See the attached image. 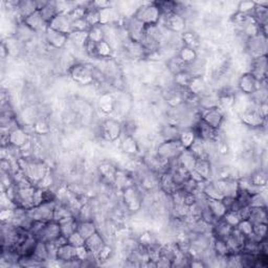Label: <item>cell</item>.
Wrapping results in <instances>:
<instances>
[{"label": "cell", "mask_w": 268, "mask_h": 268, "mask_svg": "<svg viewBox=\"0 0 268 268\" xmlns=\"http://www.w3.org/2000/svg\"><path fill=\"white\" fill-rule=\"evenodd\" d=\"M178 57L181 59V60L184 63L188 65V64H191V63H193L196 60V59L198 58V54L196 52V49L189 47V46H186V45H182L180 47V49H179Z\"/></svg>", "instance_id": "74e56055"}, {"label": "cell", "mask_w": 268, "mask_h": 268, "mask_svg": "<svg viewBox=\"0 0 268 268\" xmlns=\"http://www.w3.org/2000/svg\"><path fill=\"white\" fill-rule=\"evenodd\" d=\"M167 67L173 75H176L177 73L186 70L187 64L181 60L178 55H176L169 59V61L167 63Z\"/></svg>", "instance_id": "e575fe53"}, {"label": "cell", "mask_w": 268, "mask_h": 268, "mask_svg": "<svg viewBox=\"0 0 268 268\" xmlns=\"http://www.w3.org/2000/svg\"><path fill=\"white\" fill-rule=\"evenodd\" d=\"M248 180H249V183L253 184V186L265 188L267 184V173L265 170H262V169L257 170L250 175Z\"/></svg>", "instance_id": "ab89813d"}, {"label": "cell", "mask_w": 268, "mask_h": 268, "mask_svg": "<svg viewBox=\"0 0 268 268\" xmlns=\"http://www.w3.org/2000/svg\"><path fill=\"white\" fill-rule=\"evenodd\" d=\"M222 219L230 224L232 228H236V226L239 224V222L242 220V218L240 217L239 213L237 211H228Z\"/></svg>", "instance_id": "bcb514c9"}, {"label": "cell", "mask_w": 268, "mask_h": 268, "mask_svg": "<svg viewBox=\"0 0 268 268\" xmlns=\"http://www.w3.org/2000/svg\"><path fill=\"white\" fill-rule=\"evenodd\" d=\"M25 24L28 25V27L35 32L36 34H40V33H45V31L48 28L47 22L44 20L43 17H42L40 11H36L35 13H33L32 15H30L29 17H27L24 20H22Z\"/></svg>", "instance_id": "ffe728a7"}, {"label": "cell", "mask_w": 268, "mask_h": 268, "mask_svg": "<svg viewBox=\"0 0 268 268\" xmlns=\"http://www.w3.org/2000/svg\"><path fill=\"white\" fill-rule=\"evenodd\" d=\"M212 249L218 258H226L231 254L228 243H226L225 240H222V239L214 238Z\"/></svg>", "instance_id": "8d00e7d4"}, {"label": "cell", "mask_w": 268, "mask_h": 268, "mask_svg": "<svg viewBox=\"0 0 268 268\" xmlns=\"http://www.w3.org/2000/svg\"><path fill=\"white\" fill-rule=\"evenodd\" d=\"M177 162L179 167H181L182 169L188 172H191L195 169L197 158L189 149H184L181 154L177 157Z\"/></svg>", "instance_id": "603a6c76"}, {"label": "cell", "mask_w": 268, "mask_h": 268, "mask_svg": "<svg viewBox=\"0 0 268 268\" xmlns=\"http://www.w3.org/2000/svg\"><path fill=\"white\" fill-rule=\"evenodd\" d=\"M123 198L126 206L132 212L138 211L142 204V197L140 196L139 192L133 186L124 190Z\"/></svg>", "instance_id": "2e32d148"}, {"label": "cell", "mask_w": 268, "mask_h": 268, "mask_svg": "<svg viewBox=\"0 0 268 268\" xmlns=\"http://www.w3.org/2000/svg\"><path fill=\"white\" fill-rule=\"evenodd\" d=\"M217 184L218 189L220 190L222 193L223 197L225 196H231V197H236L238 192H239V180L234 179L233 177H225L221 178L219 180L215 181Z\"/></svg>", "instance_id": "d6986e66"}, {"label": "cell", "mask_w": 268, "mask_h": 268, "mask_svg": "<svg viewBox=\"0 0 268 268\" xmlns=\"http://www.w3.org/2000/svg\"><path fill=\"white\" fill-rule=\"evenodd\" d=\"M201 191L204 194V196L207 199H217V200H221L223 198L222 193L220 190L218 189L217 184L215 181H205L203 182V186L201 188Z\"/></svg>", "instance_id": "f546056e"}, {"label": "cell", "mask_w": 268, "mask_h": 268, "mask_svg": "<svg viewBox=\"0 0 268 268\" xmlns=\"http://www.w3.org/2000/svg\"><path fill=\"white\" fill-rule=\"evenodd\" d=\"M39 11H40L42 17L44 18V20L47 22V24L52 21L59 13H60L58 10L57 2H50V1H48L47 4L42 7L41 10H39Z\"/></svg>", "instance_id": "60d3db41"}, {"label": "cell", "mask_w": 268, "mask_h": 268, "mask_svg": "<svg viewBox=\"0 0 268 268\" xmlns=\"http://www.w3.org/2000/svg\"><path fill=\"white\" fill-rule=\"evenodd\" d=\"M7 142L8 146L17 150H22L25 146L30 144L31 140L29 133L25 131V129L20 127V126H16L15 128L7 133Z\"/></svg>", "instance_id": "8fae6325"}, {"label": "cell", "mask_w": 268, "mask_h": 268, "mask_svg": "<svg viewBox=\"0 0 268 268\" xmlns=\"http://www.w3.org/2000/svg\"><path fill=\"white\" fill-rule=\"evenodd\" d=\"M44 40L50 47L59 50L65 47L67 42H68V36L50 28H47L44 33Z\"/></svg>", "instance_id": "9a60e30c"}, {"label": "cell", "mask_w": 268, "mask_h": 268, "mask_svg": "<svg viewBox=\"0 0 268 268\" xmlns=\"http://www.w3.org/2000/svg\"><path fill=\"white\" fill-rule=\"evenodd\" d=\"M199 119L202 120L212 128L219 130L224 123L225 115L221 107H215L209 109H200Z\"/></svg>", "instance_id": "52a82bcc"}, {"label": "cell", "mask_w": 268, "mask_h": 268, "mask_svg": "<svg viewBox=\"0 0 268 268\" xmlns=\"http://www.w3.org/2000/svg\"><path fill=\"white\" fill-rule=\"evenodd\" d=\"M159 24L162 27L174 34H182L187 27V20L176 13L163 15Z\"/></svg>", "instance_id": "ba28073f"}, {"label": "cell", "mask_w": 268, "mask_h": 268, "mask_svg": "<svg viewBox=\"0 0 268 268\" xmlns=\"http://www.w3.org/2000/svg\"><path fill=\"white\" fill-rule=\"evenodd\" d=\"M196 139V135L194 131L192 130V128H184V129H181V132H180V137H179V141L182 144V146L186 148V149H189L193 142L195 141Z\"/></svg>", "instance_id": "b9f144b4"}, {"label": "cell", "mask_w": 268, "mask_h": 268, "mask_svg": "<svg viewBox=\"0 0 268 268\" xmlns=\"http://www.w3.org/2000/svg\"><path fill=\"white\" fill-rule=\"evenodd\" d=\"M234 228H232L230 224L226 223L223 219H219L212 225L211 233H212L213 238L226 240L231 234Z\"/></svg>", "instance_id": "7402d4cb"}, {"label": "cell", "mask_w": 268, "mask_h": 268, "mask_svg": "<svg viewBox=\"0 0 268 268\" xmlns=\"http://www.w3.org/2000/svg\"><path fill=\"white\" fill-rule=\"evenodd\" d=\"M137 20L144 23L146 27L155 25L161 22L162 12L154 2H144L136 7L135 12L132 15Z\"/></svg>", "instance_id": "6da1fadb"}, {"label": "cell", "mask_w": 268, "mask_h": 268, "mask_svg": "<svg viewBox=\"0 0 268 268\" xmlns=\"http://www.w3.org/2000/svg\"><path fill=\"white\" fill-rule=\"evenodd\" d=\"M121 149L128 155H134L138 152L139 147L136 140L131 135H125L121 141Z\"/></svg>", "instance_id": "d6a6232c"}, {"label": "cell", "mask_w": 268, "mask_h": 268, "mask_svg": "<svg viewBox=\"0 0 268 268\" xmlns=\"http://www.w3.org/2000/svg\"><path fill=\"white\" fill-rule=\"evenodd\" d=\"M204 181H208L213 176V166L211 159H197L194 169Z\"/></svg>", "instance_id": "d4e9b609"}, {"label": "cell", "mask_w": 268, "mask_h": 268, "mask_svg": "<svg viewBox=\"0 0 268 268\" xmlns=\"http://www.w3.org/2000/svg\"><path fill=\"white\" fill-rule=\"evenodd\" d=\"M181 128L180 126L169 123L165 125L161 130V135L164 140H179Z\"/></svg>", "instance_id": "4316f807"}, {"label": "cell", "mask_w": 268, "mask_h": 268, "mask_svg": "<svg viewBox=\"0 0 268 268\" xmlns=\"http://www.w3.org/2000/svg\"><path fill=\"white\" fill-rule=\"evenodd\" d=\"M67 242H68L72 246H74L75 248L85 245V239H84L78 232L73 233L71 236L67 238Z\"/></svg>", "instance_id": "c3c4849f"}, {"label": "cell", "mask_w": 268, "mask_h": 268, "mask_svg": "<svg viewBox=\"0 0 268 268\" xmlns=\"http://www.w3.org/2000/svg\"><path fill=\"white\" fill-rule=\"evenodd\" d=\"M68 72L74 82L88 85L95 81L96 67L88 63H74L68 68Z\"/></svg>", "instance_id": "7a4b0ae2"}, {"label": "cell", "mask_w": 268, "mask_h": 268, "mask_svg": "<svg viewBox=\"0 0 268 268\" xmlns=\"http://www.w3.org/2000/svg\"><path fill=\"white\" fill-rule=\"evenodd\" d=\"M77 259V248L69 244L68 242L58 247L57 250V261L66 264Z\"/></svg>", "instance_id": "44dd1931"}, {"label": "cell", "mask_w": 268, "mask_h": 268, "mask_svg": "<svg viewBox=\"0 0 268 268\" xmlns=\"http://www.w3.org/2000/svg\"><path fill=\"white\" fill-rule=\"evenodd\" d=\"M186 149L179 140H164L156 150V155L165 162H172Z\"/></svg>", "instance_id": "3957f363"}, {"label": "cell", "mask_w": 268, "mask_h": 268, "mask_svg": "<svg viewBox=\"0 0 268 268\" xmlns=\"http://www.w3.org/2000/svg\"><path fill=\"white\" fill-rule=\"evenodd\" d=\"M255 6H256L255 1H241L238 4L237 13L243 15H251L255 10Z\"/></svg>", "instance_id": "7dc6e473"}, {"label": "cell", "mask_w": 268, "mask_h": 268, "mask_svg": "<svg viewBox=\"0 0 268 268\" xmlns=\"http://www.w3.org/2000/svg\"><path fill=\"white\" fill-rule=\"evenodd\" d=\"M88 41V32H78L73 31L68 35V42L74 48L84 49Z\"/></svg>", "instance_id": "83f0119b"}, {"label": "cell", "mask_w": 268, "mask_h": 268, "mask_svg": "<svg viewBox=\"0 0 268 268\" xmlns=\"http://www.w3.org/2000/svg\"><path fill=\"white\" fill-rule=\"evenodd\" d=\"M261 87V82H259L253 74L246 72L243 73L238 80V88L243 95L251 96Z\"/></svg>", "instance_id": "4fadbf2b"}, {"label": "cell", "mask_w": 268, "mask_h": 268, "mask_svg": "<svg viewBox=\"0 0 268 268\" xmlns=\"http://www.w3.org/2000/svg\"><path fill=\"white\" fill-rule=\"evenodd\" d=\"M99 171H100V175L102 176L105 180L114 182L115 175L117 173V169L113 165L109 164V163H104L100 166Z\"/></svg>", "instance_id": "f35d334b"}, {"label": "cell", "mask_w": 268, "mask_h": 268, "mask_svg": "<svg viewBox=\"0 0 268 268\" xmlns=\"http://www.w3.org/2000/svg\"><path fill=\"white\" fill-rule=\"evenodd\" d=\"M100 134L103 139L106 141H115L119 139L123 134L122 124L115 120L108 119L104 121L100 125Z\"/></svg>", "instance_id": "9c48e42d"}, {"label": "cell", "mask_w": 268, "mask_h": 268, "mask_svg": "<svg viewBox=\"0 0 268 268\" xmlns=\"http://www.w3.org/2000/svg\"><path fill=\"white\" fill-rule=\"evenodd\" d=\"M59 224H60L62 236L67 239L69 236H71L73 233L78 231L79 220L74 216H72V217L67 218V219H65L61 222H59Z\"/></svg>", "instance_id": "f1b7e54d"}, {"label": "cell", "mask_w": 268, "mask_h": 268, "mask_svg": "<svg viewBox=\"0 0 268 268\" xmlns=\"http://www.w3.org/2000/svg\"><path fill=\"white\" fill-rule=\"evenodd\" d=\"M240 120L243 125L253 129L262 128L266 123V119H264V117L260 114L258 108L246 109V110L241 113Z\"/></svg>", "instance_id": "7c38bea8"}, {"label": "cell", "mask_w": 268, "mask_h": 268, "mask_svg": "<svg viewBox=\"0 0 268 268\" xmlns=\"http://www.w3.org/2000/svg\"><path fill=\"white\" fill-rule=\"evenodd\" d=\"M84 239H88L92 234L98 232V228L96 223L92 220H85V221H79L78 224V231H77Z\"/></svg>", "instance_id": "1f68e13d"}, {"label": "cell", "mask_w": 268, "mask_h": 268, "mask_svg": "<svg viewBox=\"0 0 268 268\" xmlns=\"http://www.w3.org/2000/svg\"><path fill=\"white\" fill-rule=\"evenodd\" d=\"M56 205H57V201L42 202L39 205H36L33 208L29 209V213L35 221L49 222L54 220Z\"/></svg>", "instance_id": "8992f818"}, {"label": "cell", "mask_w": 268, "mask_h": 268, "mask_svg": "<svg viewBox=\"0 0 268 268\" xmlns=\"http://www.w3.org/2000/svg\"><path fill=\"white\" fill-rule=\"evenodd\" d=\"M206 206L217 220L222 219L226 212H228V208H226V206L222 202V199H206Z\"/></svg>", "instance_id": "484cf974"}, {"label": "cell", "mask_w": 268, "mask_h": 268, "mask_svg": "<svg viewBox=\"0 0 268 268\" xmlns=\"http://www.w3.org/2000/svg\"><path fill=\"white\" fill-rule=\"evenodd\" d=\"M106 245L105 240L99 232L92 234L91 237L85 240V246L88 249L91 258L99 260V257Z\"/></svg>", "instance_id": "e0dca14e"}, {"label": "cell", "mask_w": 268, "mask_h": 268, "mask_svg": "<svg viewBox=\"0 0 268 268\" xmlns=\"http://www.w3.org/2000/svg\"><path fill=\"white\" fill-rule=\"evenodd\" d=\"M123 28L127 33V36L131 41L141 42L146 33V25L137 20L135 17L128 16L125 17Z\"/></svg>", "instance_id": "5b68a950"}, {"label": "cell", "mask_w": 268, "mask_h": 268, "mask_svg": "<svg viewBox=\"0 0 268 268\" xmlns=\"http://www.w3.org/2000/svg\"><path fill=\"white\" fill-rule=\"evenodd\" d=\"M88 40L94 43H100V42L106 40V32L104 25H94L88 31Z\"/></svg>", "instance_id": "836d02e7"}, {"label": "cell", "mask_w": 268, "mask_h": 268, "mask_svg": "<svg viewBox=\"0 0 268 268\" xmlns=\"http://www.w3.org/2000/svg\"><path fill=\"white\" fill-rule=\"evenodd\" d=\"M181 41L183 42V45L189 46L196 49L199 46V39L195 33L193 32H183L181 34Z\"/></svg>", "instance_id": "7bdbcfd3"}, {"label": "cell", "mask_w": 268, "mask_h": 268, "mask_svg": "<svg viewBox=\"0 0 268 268\" xmlns=\"http://www.w3.org/2000/svg\"><path fill=\"white\" fill-rule=\"evenodd\" d=\"M245 49L251 59L267 55V36L260 33L257 36L246 39Z\"/></svg>", "instance_id": "277c9868"}, {"label": "cell", "mask_w": 268, "mask_h": 268, "mask_svg": "<svg viewBox=\"0 0 268 268\" xmlns=\"http://www.w3.org/2000/svg\"><path fill=\"white\" fill-rule=\"evenodd\" d=\"M112 54L113 47L106 40L96 44V59H109Z\"/></svg>", "instance_id": "d590c367"}, {"label": "cell", "mask_w": 268, "mask_h": 268, "mask_svg": "<svg viewBox=\"0 0 268 268\" xmlns=\"http://www.w3.org/2000/svg\"><path fill=\"white\" fill-rule=\"evenodd\" d=\"M249 73L259 81L262 82L266 80L267 77V56L260 57L256 59H251Z\"/></svg>", "instance_id": "ac0fdd59"}, {"label": "cell", "mask_w": 268, "mask_h": 268, "mask_svg": "<svg viewBox=\"0 0 268 268\" xmlns=\"http://www.w3.org/2000/svg\"><path fill=\"white\" fill-rule=\"evenodd\" d=\"M61 236L62 234H61L60 224H59V222L53 220L49 222H45L43 224L41 231L37 234L36 239L38 241L48 243V242H55Z\"/></svg>", "instance_id": "30bf717a"}, {"label": "cell", "mask_w": 268, "mask_h": 268, "mask_svg": "<svg viewBox=\"0 0 268 268\" xmlns=\"http://www.w3.org/2000/svg\"><path fill=\"white\" fill-rule=\"evenodd\" d=\"M48 28L68 36L70 33H72V20L67 13L65 12L59 13L55 18L48 23Z\"/></svg>", "instance_id": "5bb4252c"}, {"label": "cell", "mask_w": 268, "mask_h": 268, "mask_svg": "<svg viewBox=\"0 0 268 268\" xmlns=\"http://www.w3.org/2000/svg\"><path fill=\"white\" fill-rule=\"evenodd\" d=\"M248 220L256 224L266 223L267 224V209L266 207H250V214Z\"/></svg>", "instance_id": "4dcf8cb0"}, {"label": "cell", "mask_w": 268, "mask_h": 268, "mask_svg": "<svg viewBox=\"0 0 268 268\" xmlns=\"http://www.w3.org/2000/svg\"><path fill=\"white\" fill-rule=\"evenodd\" d=\"M35 32L32 31L27 24L20 20V22L16 24L14 37L22 42V43H25V42H30L34 38V36H35Z\"/></svg>", "instance_id": "cb8c5ba5"}, {"label": "cell", "mask_w": 268, "mask_h": 268, "mask_svg": "<svg viewBox=\"0 0 268 268\" xmlns=\"http://www.w3.org/2000/svg\"><path fill=\"white\" fill-rule=\"evenodd\" d=\"M234 229H237L241 234H244V236L247 238L254 233V224L251 223L248 219H243L239 222V224Z\"/></svg>", "instance_id": "f6af8a7d"}, {"label": "cell", "mask_w": 268, "mask_h": 268, "mask_svg": "<svg viewBox=\"0 0 268 268\" xmlns=\"http://www.w3.org/2000/svg\"><path fill=\"white\" fill-rule=\"evenodd\" d=\"M249 207H267L264 192H259L250 195Z\"/></svg>", "instance_id": "ee69618b"}]
</instances>
